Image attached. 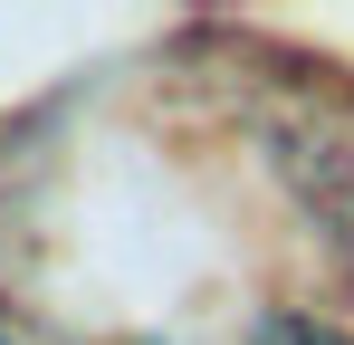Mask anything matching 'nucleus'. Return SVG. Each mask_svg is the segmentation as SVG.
I'll return each instance as SVG.
<instances>
[{
  "instance_id": "nucleus-1",
  "label": "nucleus",
  "mask_w": 354,
  "mask_h": 345,
  "mask_svg": "<svg viewBox=\"0 0 354 345\" xmlns=\"http://www.w3.org/2000/svg\"><path fill=\"white\" fill-rule=\"evenodd\" d=\"M0 345H10V336H0Z\"/></svg>"
}]
</instances>
